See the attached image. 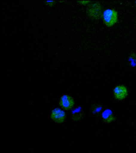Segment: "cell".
<instances>
[{
    "mask_svg": "<svg viewBox=\"0 0 136 153\" xmlns=\"http://www.w3.org/2000/svg\"><path fill=\"white\" fill-rule=\"evenodd\" d=\"M135 4L136 5V1H135Z\"/></svg>",
    "mask_w": 136,
    "mask_h": 153,
    "instance_id": "cell-9",
    "label": "cell"
},
{
    "mask_svg": "<svg viewBox=\"0 0 136 153\" xmlns=\"http://www.w3.org/2000/svg\"><path fill=\"white\" fill-rule=\"evenodd\" d=\"M102 18L105 25L107 27H111L118 21L117 12L114 9H106L103 13Z\"/></svg>",
    "mask_w": 136,
    "mask_h": 153,
    "instance_id": "cell-1",
    "label": "cell"
},
{
    "mask_svg": "<svg viewBox=\"0 0 136 153\" xmlns=\"http://www.w3.org/2000/svg\"><path fill=\"white\" fill-rule=\"evenodd\" d=\"M74 103L73 99L67 94L63 95L59 100L60 106L62 108L66 110H70L72 108Z\"/></svg>",
    "mask_w": 136,
    "mask_h": 153,
    "instance_id": "cell-4",
    "label": "cell"
},
{
    "mask_svg": "<svg viewBox=\"0 0 136 153\" xmlns=\"http://www.w3.org/2000/svg\"><path fill=\"white\" fill-rule=\"evenodd\" d=\"M113 92L114 98L119 100H124L128 94L127 88L123 85L117 86L113 90Z\"/></svg>",
    "mask_w": 136,
    "mask_h": 153,
    "instance_id": "cell-3",
    "label": "cell"
},
{
    "mask_svg": "<svg viewBox=\"0 0 136 153\" xmlns=\"http://www.w3.org/2000/svg\"><path fill=\"white\" fill-rule=\"evenodd\" d=\"M87 13L89 16L94 20H98L102 16L103 13L101 5L98 2L90 5L87 10Z\"/></svg>",
    "mask_w": 136,
    "mask_h": 153,
    "instance_id": "cell-2",
    "label": "cell"
},
{
    "mask_svg": "<svg viewBox=\"0 0 136 153\" xmlns=\"http://www.w3.org/2000/svg\"><path fill=\"white\" fill-rule=\"evenodd\" d=\"M65 117L66 115L65 112L59 108L55 109L51 113V118L56 123H63L65 120Z\"/></svg>",
    "mask_w": 136,
    "mask_h": 153,
    "instance_id": "cell-5",
    "label": "cell"
},
{
    "mask_svg": "<svg viewBox=\"0 0 136 153\" xmlns=\"http://www.w3.org/2000/svg\"><path fill=\"white\" fill-rule=\"evenodd\" d=\"M102 119L104 121L107 123H111L114 121L115 120L114 115L111 110L107 109L105 110L102 112Z\"/></svg>",
    "mask_w": 136,
    "mask_h": 153,
    "instance_id": "cell-6",
    "label": "cell"
},
{
    "mask_svg": "<svg viewBox=\"0 0 136 153\" xmlns=\"http://www.w3.org/2000/svg\"><path fill=\"white\" fill-rule=\"evenodd\" d=\"M129 63L132 67H136V53H132L129 56Z\"/></svg>",
    "mask_w": 136,
    "mask_h": 153,
    "instance_id": "cell-8",
    "label": "cell"
},
{
    "mask_svg": "<svg viewBox=\"0 0 136 153\" xmlns=\"http://www.w3.org/2000/svg\"><path fill=\"white\" fill-rule=\"evenodd\" d=\"M102 108V105L98 103L94 104L91 108L92 113L97 116L101 114Z\"/></svg>",
    "mask_w": 136,
    "mask_h": 153,
    "instance_id": "cell-7",
    "label": "cell"
}]
</instances>
